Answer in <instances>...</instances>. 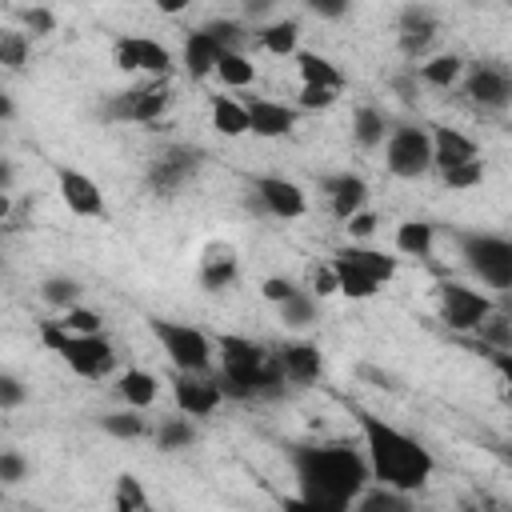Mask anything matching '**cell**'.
<instances>
[{
  "instance_id": "cell-1",
  "label": "cell",
  "mask_w": 512,
  "mask_h": 512,
  "mask_svg": "<svg viewBox=\"0 0 512 512\" xmlns=\"http://www.w3.org/2000/svg\"><path fill=\"white\" fill-rule=\"evenodd\" d=\"M300 500L304 508L320 512H344L356 504V496L368 488L372 468L352 444H292L288 448Z\"/></svg>"
},
{
  "instance_id": "cell-2",
  "label": "cell",
  "mask_w": 512,
  "mask_h": 512,
  "mask_svg": "<svg viewBox=\"0 0 512 512\" xmlns=\"http://www.w3.org/2000/svg\"><path fill=\"white\" fill-rule=\"evenodd\" d=\"M360 432H364V448H368V468L376 484H392L400 492H416L428 484V476L436 472L432 452L412 440L408 432L384 424L372 412H360Z\"/></svg>"
},
{
  "instance_id": "cell-3",
  "label": "cell",
  "mask_w": 512,
  "mask_h": 512,
  "mask_svg": "<svg viewBox=\"0 0 512 512\" xmlns=\"http://www.w3.org/2000/svg\"><path fill=\"white\" fill-rule=\"evenodd\" d=\"M40 340L64 356V364L84 380H104L116 368V348L100 332H68L60 320L40 328Z\"/></svg>"
},
{
  "instance_id": "cell-4",
  "label": "cell",
  "mask_w": 512,
  "mask_h": 512,
  "mask_svg": "<svg viewBox=\"0 0 512 512\" xmlns=\"http://www.w3.org/2000/svg\"><path fill=\"white\" fill-rule=\"evenodd\" d=\"M216 348H220V376L216 380H220L224 396L228 400H256L268 352L244 336H220Z\"/></svg>"
},
{
  "instance_id": "cell-5",
  "label": "cell",
  "mask_w": 512,
  "mask_h": 512,
  "mask_svg": "<svg viewBox=\"0 0 512 512\" xmlns=\"http://www.w3.org/2000/svg\"><path fill=\"white\" fill-rule=\"evenodd\" d=\"M332 268L340 276V292L348 300H368L376 296L392 276H396V256H384L376 248H340L332 256Z\"/></svg>"
},
{
  "instance_id": "cell-6",
  "label": "cell",
  "mask_w": 512,
  "mask_h": 512,
  "mask_svg": "<svg viewBox=\"0 0 512 512\" xmlns=\"http://www.w3.org/2000/svg\"><path fill=\"white\" fill-rule=\"evenodd\" d=\"M460 256L464 264L500 292H512V240L492 232H460Z\"/></svg>"
},
{
  "instance_id": "cell-7",
  "label": "cell",
  "mask_w": 512,
  "mask_h": 512,
  "mask_svg": "<svg viewBox=\"0 0 512 512\" xmlns=\"http://www.w3.org/2000/svg\"><path fill=\"white\" fill-rule=\"evenodd\" d=\"M172 104V88L168 80H152V84H140V88H128V92H112L100 108L104 120L112 124H156Z\"/></svg>"
},
{
  "instance_id": "cell-8",
  "label": "cell",
  "mask_w": 512,
  "mask_h": 512,
  "mask_svg": "<svg viewBox=\"0 0 512 512\" xmlns=\"http://www.w3.org/2000/svg\"><path fill=\"white\" fill-rule=\"evenodd\" d=\"M152 336L160 340V348L168 352V360L180 372H208L212 364V340L192 328V324H176V320H148Z\"/></svg>"
},
{
  "instance_id": "cell-9",
  "label": "cell",
  "mask_w": 512,
  "mask_h": 512,
  "mask_svg": "<svg viewBox=\"0 0 512 512\" xmlns=\"http://www.w3.org/2000/svg\"><path fill=\"white\" fill-rule=\"evenodd\" d=\"M200 164H204V152H200V148H192V144H172V148H164V152L148 164L144 184H148V192H156V196H172L180 184H188V180L200 172Z\"/></svg>"
},
{
  "instance_id": "cell-10",
  "label": "cell",
  "mask_w": 512,
  "mask_h": 512,
  "mask_svg": "<svg viewBox=\"0 0 512 512\" xmlns=\"http://www.w3.org/2000/svg\"><path fill=\"white\" fill-rule=\"evenodd\" d=\"M384 164L400 180H416L432 168V140L420 128H396L384 144Z\"/></svg>"
},
{
  "instance_id": "cell-11",
  "label": "cell",
  "mask_w": 512,
  "mask_h": 512,
  "mask_svg": "<svg viewBox=\"0 0 512 512\" xmlns=\"http://www.w3.org/2000/svg\"><path fill=\"white\" fill-rule=\"evenodd\" d=\"M492 312V300L468 284H452L444 280L440 284V320L452 328V332H476Z\"/></svg>"
},
{
  "instance_id": "cell-12",
  "label": "cell",
  "mask_w": 512,
  "mask_h": 512,
  "mask_svg": "<svg viewBox=\"0 0 512 512\" xmlns=\"http://www.w3.org/2000/svg\"><path fill=\"white\" fill-rule=\"evenodd\" d=\"M248 204L260 208V212H268V216H280V220H296V216L308 212V200H304L300 184H292L284 176H256Z\"/></svg>"
},
{
  "instance_id": "cell-13",
  "label": "cell",
  "mask_w": 512,
  "mask_h": 512,
  "mask_svg": "<svg viewBox=\"0 0 512 512\" xmlns=\"http://www.w3.org/2000/svg\"><path fill=\"white\" fill-rule=\"evenodd\" d=\"M464 96L480 108H508L512 104V72L496 60H476L464 80Z\"/></svg>"
},
{
  "instance_id": "cell-14",
  "label": "cell",
  "mask_w": 512,
  "mask_h": 512,
  "mask_svg": "<svg viewBox=\"0 0 512 512\" xmlns=\"http://www.w3.org/2000/svg\"><path fill=\"white\" fill-rule=\"evenodd\" d=\"M112 60L120 72H152V76H168L172 68V52L156 40H144V36H124L116 40L112 48Z\"/></svg>"
},
{
  "instance_id": "cell-15",
  "label": "cell",
  "mask_w": 512,
  "mask_h": 512,
  "mask_svg": "<svg viewBox=\"0 0 512 512\" xmlns=\"http://www.w3.org/2000/svg\"><path fill=\"white\" fill-rule=\"evenodd\" d=\"M172 400L184 416H208L224 400V388H220V380H208L204 372H180L172 380Z\"/></svg>"
},
{
  "instance_id": "cell-16",
  "label": "cell",
  "mask_w": 512,
  "mask_h": 512,
  "mask_svg": "<svg viewBox=\"0 0 512 512\" xmlns=\"http://www.w3.org/2000/svg\"><path fill=\"white\" fill-rule=\"evenodd\" d=\"M56 188H60V200L68 204L72 216H104V192L84 172L56 168Z\"/></svg>"
},
{
  "instance_id": "cell-17",
  "label": "cell",
  "mask_w": 512,
  "mask_h": 512,
  "mask_svg": "<svg viewBox=\"0 0 512 512\" xmlns=\"http://www.w3.org/2000/svg\"><path fill=\"white\" fill-rule=\"evenodd\" d=\"M400 36V52L404 56H420L436 36H440V20L424 8V4H408L404 12H400V28H396Z\"/></svg>"
},
{
  "instance_id": "cell-18",
  "label": "cell",
  "mask_w": 512,
  "mask_h": 512,
  "mask_svg": "<svg viewBox=\"0 0 512 512\" xmlns=\"http://www.w3.org/2000/svg\"><path fill=\"white\" fill-rule=\"evenodd\" d=\"M248 124L256 136L276 140V136H288L296 128V108L276 104V100H248Z\"/></svg>"
},
{
  "instance_id": "cell-19",
  "label": "cell",
  "mask_w": 512,
  "mask_h": 512,
  "mask_svg": "<svg viewBox=\"0 0 512 512\" xmlns=\"http://www.w3.org/2000/svg\"><path fill=\"white\" fill-rule=\"evenodd\" d=\"M320 188L328 192L332 216H340V220L356 216V212L364 208V200H368V184H364L360 176H352V172H336V176H328Z\"/></svg>"
},
{
  "instance_id": "cell-20",
  "label": "cell",
  "mask_w": 512,
  "mask_h": 512,
  "mask_svg": "<svg viewBox=\"0 0 512 512\" xmlns=\"http://www.w3.org/2000/svg\"><path fill=\"white\" fill-rule=\"evenodd\" d=\"M240 264H236V252L228 244H208L204 256H200V288L204 292H224L232 280H236Z\"/></svg>"
},
{
  "instance_id": "cell-21",
  "label": "cell",
  "mask_w": 512,
  "mask_h": 512,
  "mask_svg": "<svg viewBox=\"0 0 512 512\" xmlns=\"http://www.w3.org/2000/svg\"><path fill=\"white\" fill-rule=\"evenodd\" d=\"M276 360H280L288 384H312V380L320 376V348L308 344V340H292V344H284V348L276 352Z\"/></svg>"
},
{
  "instance_id": "cell-22",
  "label": "cell",
  "mask_w": 512,
  "mask_h": 512,
  "mask_svg": "<svg viewBox=\"0 0 512 512\" xmlns=\"http://www.w3.org/2000/svg\"><path fill=\"white\" fill-rule=\"evenodd\" d=\"M476 156H480V148L464 132H456V128H436L432 132V164L440 172H448V168H456L464 160H476Z\"/></svg>"
},
{
  "instance_id": "cell-23",
  "label": "cell",
  "mask_w": 512,
  "mask_h": 512,
  "mask_svg": "<svg viewBox=\"0 0 512 512\" xmlns=\"http://www.w3.org/2000/svg\"><path fill=\"white\" fill-rule=\"evenodd\" d=\"M220 56H224V48H220L204 28L188 32V40H184V68H188V76H192V80L212 76V72H216V64H220Z\"/></svg>"
},
{
  "instance_id": "cell-24",
  "label": "cell",
  "mask_w": 512,
  "mask_h": 512,
  "mask_svg": "<svg viewBox=\"0 0 512 512\" xmlns=\"http://www.w3.org/2000/svg\"><path fill=\"white\" fill-rule=\"evenodd\" d=\"M212 128L220 136H244V132H252L248 104H240L232 96H212Z\"/></svg>"
},
{
  "instance_id": "cell-25",
  "label": "cell",
  "mask_w": 512,
  "mask_h": 512,
  "mask_svg": "<svg viewBox=\"0 0 512 512\" xmlns=\"http://www.w3.org/2000/svg\"><path fill=\"white\" fill-rule=\"evenodd\" d=\"M156 376L144 372V368H128L120 380H116V396L128 404V408H148L156 400Z\"/></svg>"
},
{
  "instance_id": "cell-26",
  "label": "cell",
  "mask_w": 512,
  "mask_h": 512,
  "mask_svg": "<svg viewBox=\"0 0 512 512\" xmlns=\"http://www.w3.org/2000/svg\"><path fill=\"white\" fill-rule=\"evenodd\" d=\"M432 240H436V228L428 220H408L396 228V248L404 256H416V260H428L432 256Z\"/></svg>"
},
{
  "instance_id": "cell-27",
  "label": "cell",
  "mask_w": 512,
  "mask_h": 512,
  "mask_svg": "<svg viewBox=\"0 0 512 512\" xmlns=\"http://www.w3.org/2000/svg\"><path fill=\"white\" fill-rule=\"evenodd\" d=\"M296 68H300V80L304 84H324V88H336L344 84L340 68L328 60V56H316V52H296Z\"/></svg>"
},
{
  "instance_id": "cell-28",
  "label": "cell",
  "mask_w": 512,
  "mask_h": 512,
  "mask_svg": "<svg viewBox=\"0 0 512 512\" xmlns=\"http://www.w3.org/2000/svg\"><path fill=\"white\" fill-rule=\"evenodd\" d=\"M296 40H300V24H296V20H276V24L260 28V36H256V44H260L264 52H272V56L296 52Z\"/></svg>"
},
{
  "instance_id": "cell-29",
  "label": "cell",
  "mask_w": 512,
  "mask_h": 512,
  "mask_svg": "<svg viewBox=\"0 0 512 512\" xmlns=\"http://www.w3.org/2000/svg\"><path fill=\"white\" fill-rule=\"evenodd\" d=\"M464 72V60L456 52H444V56H432L428 64H420V80L432 84V88H452Z\"/></svg>"
},
{
  "instance_id": "cell-30",
  "label": "cell",
  "mask_w": 512,
  "mask_h": 512,
  "mask_svg": "<svg viewBox=\"0 0 512 512\" xmlns=\"http://www.w3.org/2000/svg\"><path fill=\"white\" fill-rule=\"evenodd\" d=\"M384 132H388L384 112H376L372 104H360L356 116H352V136H356V144H360V148H376V144L384 140Z\"/></svg>"
},
{
  "instance_id": "cell-31",
  "label": "cell",
  "mask_w": 512,
  "mask_h": 512,
  "mask_svg": "<svg viewBox=\"0 0 512 512\" xmlns=\"http://www.w3.org/2000/svg\"><path fill=\"white\" fill-rule=\"evenodd\" d=\"M216 76L228 84V88H248L256 80V64L244 56V52H224L220 64H216Z\"/></svg>"
},
{
  "instance_id": "cell-32",
  "label": "cell",
  "mask_w": 512,
  "mask_h": 512,
  "mask_svg": "<svg viewBox=\"0 0 512 512\" xmlns=\"http://www.w3.org/2000/svg\"><path fill=\"white\" fill-rule=\"evenodd\" d=\"M80 292H84V288H80L72 276H48V280L40 284V296H44V304H52V308H60V312L76 308Z\"/></svg>"
},
{
  "instance_id": "cell-33",
  "label": "cell",
  "mask_w": 512,
  "mask_h": 512,
  "mask_svg": "<svg viewBox=\"0 0 512 512\" xmlns=\"http://www.w3.org/2000/svg\"><path fill=\"white\" fill-rule=\"evenodd\" d=\"M412 500H408V492H400V488H392V484H380L376 492H360L356 496V508H364V512H404Z\"/></svg>"
},
{
  "instance_id": "cell-34",
  "label": "cell",
  "mask_w": 512,
  "mask_h": 512,
  "mask_svg": "<svg viewBox=\"0 0 512 512\" xmlns=\"http://www.w3.org/2000/svg\"><path fill=\"white\" fill-rule=\"evenodd\" d=\"M192 440H196V428H192V420H184V416H168V420H160V428H156V444H160L164 452L188 448Z\"/></svg>"
},
{
  "instance_id": "cell-35",
  "label": "cell",
  "mask_w": 512,
  "mask_h": 512,
  "mask_svg": "<svg viewBox=\"0 0 512 512\" xmlns=\"http://www.w3.org/2000/svg\"><path fill=\"white\" fill-rule=\"evenodd\" d=\"M280 320H284L288 328H308V324L316 320V296L296 292L292 300H284V304H280Z\"/></svg>"
},
{
  "instance_id": "cell-36",
  "label": "cell",
  "mask_w": 512,
  "mask_h": 512,
  "mask_svg": "<svg viewBox=\"0 0 512 512\" xmlns=\"http://www.w3.org/2000/svg\"><path fill=\"white\" fill-rule=\"evenodd\" d=\"M100 428H104L108 436L136 440V436H144V416H140V408H132V412H108V416L100 420Z\"/></svg>"
},
{
  "instance_id": "cell-37",
  "label": "cell",
  "mask_w": 512,
  "mask_h": 512,
  "mask_svg": "<svg viewBox=\"0 0 512 512\" xmlns=\"http://www.w3.org/2000/svg\"><path fill=\"white\" fill-rule=\"evenodd\" d=\"M24 56H28V36L24 32H0V64L8 72H20L24 68Z\"/></svg>"
},
{
  "instance_id": "cell-38",
  "label": "cell",
  "mask_w": 512,
  "mask_h": 512,
  "mask_svg": "<svg viewBox=\"0 0 512 512\" xmlns=\"http://www.w3.org/2000/svg\"><path fill=\"white\" fill-rule=\"evenodd\" d=\"M112 504H116L120 512H140V508H148V496H144V488H140L136 476H120V480H116V496H112Z\"/></svg>"
},
{
  "instance_id": "cell-39",
  "label": "cell",
  "mask_w": 512,
  "mask_h": 512,
  "mask_svg": "<svg viewBox=\"0 0 512 512\" xmlns=\"http://www.w3.org/2000/svg\"><path fill=\"white\" fill-rule=\"evenodd\" d=\"M204 32H208L224 52H240V44H244V28H240L236 20H208Z\"/></svg>"
},
{
  "instance_id": "cell-40",
  "label": "cell",
  "mask_w": 512,
  "mask_h": 512,
  "mask_svg": "<svg viewBox=\"0 0 512 512\" xmlns=\"http://www.w3.org/2000/svg\"><path fill=\"white\" fill-rule=\"evenodd\" d=\"M440 176H444L448 188H472V184L484 180V160H480V156H476V160H464V164H456V168H448V172H440Z\"/></svg>"
},
{
  "instance_id": "cell-41",
  "label": "cell",
  "mask_w": 512,
  "mask_h": 512,
  "mask_svg": "<svg viewBox=\"0 0 512 512\" xmlns=\"http://www.w3.org/2000/svg\"><path fill=\"white\" fill-rule=\"evenodd\" d=\"M296 292H300V288H296V284H292L288 276H268V280L260 284V296H264L268 304H276V308H280L284 300H292Z\"/></svg>"
},
{
  "instance_id": "cell-42",
  "label": "cell",
  "mask_w": 512,
  "mask_h": 512,
  "mask_svg": "<svg viewBox=\"0 0 512 512\" xmlns=\"http://www.w3.org/2000/svg\"><path fill=\"white\" fill-rule=\"evenodd\" d=\"M60 324H64L68 332H100V316L88 312V308H68Z\"/></svg>"
},
{
  "instance_id": "cell-43",
  "label": "cell",
  "mask_w": 512,
  "mask_h": 512,
  "mask_svg": "<svg viewBox=\"0 0 512 512\" xmlns=\"http://www.w3.org/2000/svg\"><path fill=\"white\" fill-rule=\"evenodd\" d=\"M24 28L32 36H48V32H56V16L48 8H24Z\"/></svg>"
},
{
  "instance_id": "cell-44",
  "label": "cell",
  "mask_w": 512,
  "mask_h": 512,
  "mask_svg": "<svg viewBox=\"0 0 512 512\" xmlns=\"http://www.w3.org/2000/svg\"><path fill=\"white\" fill-rule=\"evenodd\" d=\"M336 100V88H324V84H304L300 88V108H328Z\"/></svg>"
},
{
  "instance_id": "cell-45",
  "label": "cell",
  "mask_w": 512,
  "mask_h": 512,
  "mask_svg": "<svg viewBox=\"0 0 512 512\" xmlns=\"http://www.w3.org/2000/svg\"><path fill=\"white\" fill-rule=\"evenodd\" d=\"M312 292H316V296H332V292H340V276H336L332 264H324V268L312 272Z\"/></svg>"
},
{
  "instance_id": "cell-46",
  "label": "cell",
  "mask_w": 512,
  "mask_h": 512,
  "mask_svg": "<svg viewBox=\"0 0 512 512\" xmlns=\"http://www.w3.org/2000/svg\"><path fill=\"white\" fill-rule=\"evenodd\" d=\"M344 228H348V236H352V240H368V236L376 232V216L360 208L356 216H348V224H344Z\"/></svg>"
},
{
  "instance_id": "cell-47",
  "label": "cell",
  "mask_w": 512,
  "mask_h": 512,
  "mask_svg": "<svg viewBox=\"0 0 512 512\" xmlns=\"http://www.w3.org/2000/svg\"><path fill=\"white\" fill-rule=\"evenodd\" d=\"M20 400H24V388H20V380H16V376H0V404L12 412Z\"/></svg>"
},
{
  "instance_id": "cell-48",
  "label": "cell",
  "mask_w": 512,
  "mask_h": 512,
  "mask_svg": "<svg viewBox=\"0 0 512 512\" xmlns=\"http://www.w3.org/2000/svg\"><path fill=\"white\" fill-rule=\"evenodd\" d=\"M24 476V460H20V452H4L0 456V480L4 484H16Z\"/></svg>"
},
{
  "instance_id": "cell-49",
  "label": "cell",
  "mask_w": 512,
  "mask_h": 512,
  "mask_svg": "<svg viewBox=\"0 0 512 512\" xmlns=\"http://www.w3.org/2000/svg\"><path fill=\"white\" fill-rule=\"evenodd\" d=\"M348 4H352V0H308V8H312L316 16H324V20L344 16V12H348Z\"/></svg>"
},
{
  "instance_id": "cell-50",
  "label": "cell",
  "mask_w": 512,
  "mask_h": 512,
  "mask_svg": "<svg viewBox=\"0 0 512 512\" xmlns=\"http://www.w3.org/2000/svg\"><path fill=\"white\" fill-rule=\"evenodd\" d=\"M492 364H496V372L504 376V384H508V400H512V348H492Z\"/></svg>"
},
{
  "instance_id": "cell-51",
  "label": "cell",
  "mask_w": 512,
  "mask_h": 512,
  "mask_svg": "<svg viewBox=\"0 0 512 512\" xmlns=\"http://www.w3.org/2000/svg\"><path fill=\"white\" fill-rule=\"evenodd\" d=\"M244 4V12L248 16H264V12H272L276 8V0H240Z\"/></svg>"
},
{
  "instance_id": "cell-52",
  "label": "cell",
  "mask_w": 512,
  "mask_h": 512,
  "mask_svg": "<svg viewBox=\"0 0 512 512\" xmlns=\"http://www.w3.org/2000/svg\"><path fill=\"white\" fill-rule=\"evenodd\" d=\"M152 4H156V8L164 12V16H176V12H184V8L192 4V0H152Z\"/></svg>"
},
{
  "instance_id": "cell-53",
  "label": "cell",
  "mask_w": 512,
  "mask_h": 512,
  "mask_svg": "<svg viewBox=\"0 0 512 512\" xmlns=\"http://www.w3.org/2000/svg\"><path fill=\"white\" fill-rule=\"evenodd\" d=\"M0 112H4V120H12V100L8 96H0Z\"/></svg>"
},
{
  "instance_id": "cell-54",
  "label": "cell",
  "mask_w": 512,
  "mask_h": 512,
  "mask_svg": "<svg viewBox=\"0 0 512 512\" xmlns=\"http://www.w3.org/2000/svg\"><path fill=\"white\" fill-rule=\"evenodd\" d=\"M508 4H512V0H508Z\"/></svg>"
}]
</instances>
